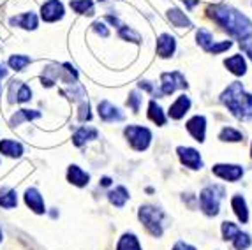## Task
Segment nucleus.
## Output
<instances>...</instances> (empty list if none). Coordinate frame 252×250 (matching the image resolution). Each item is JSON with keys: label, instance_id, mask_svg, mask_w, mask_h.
<instances>
[{"label": "nucleus", "instance_id": "30", "mask_svg": "<svg viewBox=\"0 0 252 250\" xmlns=\"http://www.w3.org/2000/svg\"><path fill=\"white\" fill-rule=\"evenodd\" d=\"M196 39H198V44L203 48V50H208V48L214 44V35H212L208 30L199 29L198 33H196Z\"/></svg>", "mask_w": 252, "mask_h": 250}, {"label": "nucleus", "instance_id": "19", "mask_svg": "<svg viewBox=\"0 0 252 250\" xmlns=\"http://www.w3.org/2000/svg\"><path fill=\"white\" fill-rule=\"evenodd\" d=\"M18 204V194L14 188H0V206L5 210H13L16 208Z\"/></svg>", "mask_w": 252, "mask_h": 250}, {"label": "nucleus", "instance_id": "21", "mask_svg": "<svg viewBox=\"0 0 252 250\" xmlns=\"http://www.w3.org/2000/svg\"><path fill=\"white\" fill-rule=\"evenodd\" d=\"M35 118H41V113L35 111V109H20V111H16L13 117H11V122H9V124L20 125V124H23V122L35 120Z\"/></svg>", "mask_w": 252, "mask_h": 250}, {"label": "nucleus", "instance_id": "10", "mask_svg": "<svg viewBox=\"0 0 252 250\" xmlns=\"http://www.w3.org/2000/svg\"><path fill=\"white\" fill-rule=\"evenodd\" d=\"M187 130H189L190 136H192L196 141L203 143L205 141V134H206V118L201 117V115L192 117L187 122Z\"/></svg>", "mask_w": 252, "mask_h": 250}, {"label": "nucleus", "instance_id": "44", "mask_svg": "<svg viewBox=\"0 0 252 250\" xmlns=\"http://www.w3.org/2000/svg\"><path fill=\"white\" fill-rule=\"evenodd\" d=\"M184 2H185V5H187V9H194L199 0H184Z\"/></svg>", "mask_w": 252, "mask_h": 250}, {"label": "nucleus", "instance_id": "38", "mask_svg": "<svg viewBox=\"0 0 252 250\" xmlns=\"http://www.w3.org/2000/svg\"><path fill=\"white\" fill-rule=\"evenodd\" d=\"M20 83L21 81H11V87H9V102H16V92Z\"/></svg>", "mask_w": 252, "mask_h": 250}, {"label": "nucleus", "instance_id": "28", "mask_svg": "<svg viewBox=\"0 0 252 250\" xmlns=\"http://www.w3.org/2000/svg\"><path fill=\"white\" fill-rule=\"evenodd\" d=\"M9 67L13 69V71H23L29 63H32V59L27 57V55H13L11 59H9Z\"/></svg>", "mask_w": 252, "mask_h": 250}, {"label": "nucleus", "instance_id": "41", "mask_svg": "<svg viewBox=\"0 0 252 250\" xmlns=\"http://www.w3.org/2000/svg\"><path fill=\"white\" fill-rule=\"evenodd\" d=\"M173 250H196L192 245H189V243H185V242H178L177 245L173 247Z\"/></svg>", "mask_w": 252, "mask_h": 250}, {"label": "nucleus", "instance_id": "40", "mask_svg": "<svg viewBox=\"0 0 252 250\" xmlns=\"http://www.w3.org/2000/svg\"><path fill=\"white\" fill-rule=\"evenodd\" d=\"M240 46H242V50L245 51V53L249 55L252 59V41H247V39H244V41L240 42Z\"/></svg>", "mask_w": 252, "mask_h": 250}, {"label": "nucleus", "instance_id": "49", "mask_svg": "<svg viewBox=\"0 0 252 250\" xmlns=\"http://www.w3.org/2000/svg\"><path fill=\"white\" fill-rule=\"evenodd\" d=\"M251 152H252V150H251Z\"/></svg>", "mask_w": 252, "mask_h": 250}, {"label": "nucleus", "instance_id": "27", "mask_svg": "<svg viewBox=\"0 0 252 250\" xmlns=\"http://www.w3.org/2000/svg\"><path fill=\"white\" fill-rule=\"evenodd\" d=\"M117 250H141L138 238L134 234H124L117 245Z\"/></svg>", "mask_w": 252, "mask_h": 250}, {"label": "nucleus", "instance_id": "42", "mask_svg": "<svg viewBox=\"0 0 252 250\" xmlns=\"http://www.w3.org/2000/svg\"><path fill=\"white\" fill-rule=\"evenodd\" d=\"M106 21H109L111 25H117L118 29L122 27V23H120V20H118V18H115V16H106Z\"/></svg>", "mask_w": 252, "mask_h": 250}, {"label": "nucleus", "instance_id": "16", "mask_svg": "<svg viewBox=\"0 0 252 250\" xmlns=\"http://www.w3.org/2000/svg\"><path fill=\"white\" fill-rule=\"evenodd\" d=\"M0 154L5 157L18 158L23 155V146H21V143L13 141V139H2L0 141Z\"/></svg>", "mask_w": 252, "mask_h": 250}, {"label": "nucleus", "instance_id": "2", "mask_svg": "<svg viewBox=\"0 0 252 250\" xmlns=\"http://www.w3.org/2000/svg\"><path fill=\"white\" fill-rule=\"evenodd\" d=\"M220 100L229 108V111L236 118L245 120V118L252 117V95L244 92V85L238 83V81L231 83L227 87V90H224Z\"/></svg>", "mask_w": 252, "mask_h": 250}, {"label": "nucleus", "instance_id": "24", "mask_svg": "<svg viewBox=\"0 0 252 250\" xmlns=\"http://www.w3.org/2000/svg\"><path fill=\"white\" fill-rule=\"evenodd\" d=\"M71 7L74 13L87 14V16H94V13H95L92 0H71Z\"/></svg>", "mask_w": 252, "mask_h": 250}, {"label": "nucleus", "instance_id": "39", "mask_svg": "<svg viewBox=\"0 0 252 250\" xmlns=\"http://www.w3.org/2000/svg\"><path fill=\"white\" fill-rule=\"evenodd\" d=\"M94 30H95L97 33H101L102 37H108L109 35V30L106 29V25L102 21H95V23H94Z\"/></svg>", "mask_w": 252, "mask_h": 250}, {"label": "nucleus", "instance_id": "26", "mask_svg": "<svg viewBox=\"0 0 252 250\" xmlns=\"http://www.w3.org/2000/svg\"><path fill=\"white\" fill-rule=\"evenodd\" d=\"M148 118H150L152 122H156L157 125L166 124V117H164L162 108L157 104L156 100H150V104H148Z\"/></svg>", "mask_w": 252, "mask_h": 250}, {"label": "nucleus", "instance_id": "47", "mask_svg": "<svg viewBox=\"0 0 252 250\" xmlns=\"http://www.w3.org/2000/svg\"><path fill=\"white\" fill-rule=\"evenodd\" d=\"M2 240H4V234H2V229H0V243H2Z\"/></svg>", "mask_w": 252, "mask_h": 250}, {"label": "nucleus", "instance_id": "43", "mask_svg": "<svg viewBox=\"0 0 252 250\" xmlns=\"http://www.w3.org/2000/svg\"><path fill=\"white\" fill-rule=\"evenodd\" d=\"M139 88H143V90H147V92H154V87H152L148 81H141V83H139Z\"/></svg>", "mask_w": 252, "mask_h": 250}, {"label": "nucleus", "instance_id": "31", "mask_svg": "<svg viewBox=\"0 0 252 250\" xmlns=\"http://www.w3.org/2000/svg\"><path fill=\"white\" fill-rule=\"evenodd\" d=\"M251 243H252V240H251V236H249L247 233H240V231H238V234L233 238V245H235L236 250L249 249V247H251Z\"/></svg>", "mask_w": 252, "mask_h": 250}, {"label": "nucleus", "instance_id": "23", "mask_svg": "<svg viewBox=\"0 0 252 250\" xmlns=\"http://www.w3.org/2000/svg\"><path fill=\"white\" fill-rule=\"evenodd\" d=\"M168 18H169V21H171L173 25L178 27V29H184V27H185V29H189V27H192V23H190L189 18L185 16L180 9H177V7L169 9V11H168Z\"/></svg>", "mask_w": 252, "mask_h": 250}, {"label": "nucleus", "instance_id": "33", "mask_svg": "<svg viewBox=\"0 0 252 250\" xmlns=\"http://www.w3.org/2000/svg\"><path fill=\"white\" fill-rule=\"evenodd\" d=\"M30 99H32V90H30V87L25 83H20L18 92H16V102H27V100H30Z\"/></svg>", "mask_w": 252, "mask_h": 250}, {"label": "nucleus", "instance_id": "25", "mask_svg": "<svg viewBox=\"0 0 252 250\" xmlns=\"http://www.w3.org/2000/svg\"><path fill=\"white\" fill-rule=\"evenodd\" d=\"M109 201H111V204H115V206H118V208H122L124 204H126V201L129 199V192H127L126 187H117L115 190H111L108 194Z\"/></svg>", "mask_w": 252, "mask_h": 250}, {"label": "nucleus", "instance_id": "12", "mask_svg": "<svg viewBox=\"0 0 252 250\" xmlns=\"http://www.w3.org/2000/svg\"><path fill=\"white\" fill-rule=\"evenodd\" d=\"M25 203L30 210L37 215H42V213L46 212V206H44V199H42L41 192L37 188H29L25 192Z\"/></svg>", "mask_w": 252, "mask_h": 250}, {"label": "nucleus", "instance_id": "7", "mask_svg": "<svg viewBox=\"0 0 252 250\" xmlns=\"http://www.w3.org/2000/svg\"><path fill=\"white\" fill-rule=\"evenodd\" d=\"M63 13H65V9H63V4L60 0H48L41 7V18L48 23L62 20Z\"/></svg>", "mask_w": 252, "mask_h": 250}, {"label": "nucleus", "instance_id": "36", "mask_svg": "<svg viewBox=\"0 0 252 250\" xmlns=\"http://www.w3.org/2000/svg\"><path fill=\"white\" fill-rule=\"evenodd\" d=\"M139 102H141V97H139L138 92H130L129 99H127V104L132 108V111L138 113L139 111Z\"/></svg>", "mask_w": 252, "mask_h": 250}, {"label": "nucleus", "instance_id": "13", "mask_svg": "<svg viewBox=\"0 0 252 250\" xmlns=\"http://www.w3.org/2000/svg\"><path fill=\"white\" fill-rule=\"evenodd\" d=\"M175 48H177V42L175 37L169 35V33H162L159 39H157V55L162 57V59H168L175 53Z\"/></svg>", "mask_w": 252, "mask_h": 250}, {"label": "nucleus", "instance_id": "18", "mask_svg": "<svg viewBox=\"0 0 252 250\" xmlns=\"http://www.w3.org/2000/svg\"><path fill=\"white\" fill-rule=\"evenodd\" d=\"M231 206H233V212H235V215L238 217V220L242 222V224H245V222L249 220V210H247V203H245V199L242 196H233L231 199Z\"/></svg>", "mask_w": 252, "mask_h": 250}, {"label": "nucleus", "instance_id": "14", "mask_svg": "<svg viewBox=\"0 0 252 250\" xmlns=\"http://www.w3.org/2000/svg\"><path fill=\"white\" fill-rule=\"evenodd\" d=\"M9 23L11 25H16V27H21V29H25V30H35L37 29V16H35L34 13H23L20 14V16H14L9 20Z\"/></svg>", "mask_w": 252, "mask_h": 250}, {"label": "nucleus", "instance_id": "17", "mask_svg": "<svg viewBox=\"0 0 252 250\" xmlns=\"http://www.w3.org/2000/svg\"><path fill=\"white\" fill-rule=\"evenodd\" d=\"M67 180L72 185H76V187H85V185L89 184L90 176H89V173H85L80 166H71L67 171Z\"/></svg>", "mask_w": 252, "mask_h": 250}, {"label": "nucleus", "instance_id": "29", "mask_svg": "<svg viewBox=\"0 0 252 250\" xmlns=\"http://www.w3.org/2000/svg\"><path fill=\"white\" fill-rule=\"evenodd\" d=\"M219 138L222 139V141H242L244 139V136H242V132H238L236 129H231V127H224L222 130H220V134H219Z\"/></svg>", "mask_w": 252, "mask_h": 250}, {"label": "nucleus", "instance_id": "8", "mask_svg": "<svg viewBox=\"0 0 252 250\" xmlns=\"http://www.w3.org/2000/svg\"><path fill=\"white\" fill-rule=\"evenodd\" d=\"M177 152H178V157H180L182 164H185L187 167H190V169H201L203 167L201 155H199L198 150L189 148V146H178Z\"/></svg>", "mask_w": 252, "mask_h": 250}, {"label": "nucleus", "instance_id": "46", "mask_svg": "<svg viewBox=\"0 0 252 250\" xmlns=\"http://www.w3.org/2000/svg\"><path fill=\"white\" fill-rule=\"evenodd\" d=\"M101 185H102V187H108V185H111V180H109L108 176H106V178L101 180Z\"/></svg>", "mask_w": 252, "mask_h": 250}, {"label": "nucleus", "instance_id": "5", "mask_svg": "<svg viewBox=\"0 0 252 250\" xmlns=\"http://www.w3.org/2000/svg\"><path fill=\"white\" fill-rule=\"evenodd\" d=\"M124 134H126V138L129 139L130 146L138 152L147 150L148 145H150L152 132L147 127H141V125H129V127H126Z\"/></svg>", "mask_w": 252, "mask_h": 250}, {"label": "nucleus", "instance_id": "32", "mask_svg": "<svg viewBox=\"0 0 252 250\" xmlns=\"http://www.w3.org/2000/svg\"><path fill=\"white\" fill-rule=\"evenodd\" d=\"M118 33H120V37L126 39V41H132V42H141V37H139V33L134 32L132 29H129V27L122 25L120 29H118Z\"/></svg>", "mask_w": 252, "mask_h": 250}, {"label": "nucleus", "instance_id": "22", "mask_svg": "<svg viewBox=\"0 0 252 250\" xmlns=\"http://www.w3.org/2000/svg\"><path fill=\"white\" fill-rule=\"evenodd\" d=\"M97 138V130L92 129V127H81V129L76 130V134L72 136V143H74L76 146H81L85 145L87 141H90V139H95Z\"/></svg>", "mask_w": 252, "mask_h": 250}, {"label": "nucleus", "instance_id": "48", "mask_svg": "<svg viewBox=\"0 0 252 250\" xmlns=\"http://www.w3.org/2000/svg\"><path fill=\"white\" fill-rule=\"evenodd\" d=\"M99 2H104V0H99Z\"/></svg>", "mask_w": 252, "mask_h": 250}, {"label": "nucleus", "instance_id": "11", "mask_svg": "<svg viewBox=\"0 0 252 250\" xmlns=\"http://www.w3.org/2000/svg\"><path fill=\"white\" fill-rule=\"evenodd\" d=\"M99 117H101V120L104 122H122L124 118V113L120 111L118 108H115L111 102H108V100H102V102H99Z\"/></svg>", "mask_w": 252, "mask_h": 250}, {"label": "nucleus", "instance_id": "15", "mask_svg": "<svg viewBox=\"0 0 252 250\" xmlns=\"http://www.w3.org/2000/svg\"><path fill=\"white\" fill-rule=\"evenodd\" d=\"M189 108H190V99L187 95H180L171 104V108H169V117H171L173 120H180Z\"/></svg>", "mask_w": 252, "mask_h": 250}, {"label": "nucleus", "instance_id": "20", "mask_svg": "<svg viewBox=\"0 0 252 250\" xmlns=\"http://www.w3.org/2000/svg\"><path fill=\"white\" fill-rule=\"evenodd\" d=\"M224 65H226L235 76H244L245 71H247V63H245L242 55H235L231 59H227L226 62H224Z\"/></svg>", "mask_w": 252, "mask_h": 250}, {"label": "nucleus", "instance_id": "37", "mask_svg": "<svg viewBox=\"0 0 252 250\" xmlns=\"http://www.w3.org/2000/svg\"><path fill=\"white\" fill-rule=\"evenodd\" d=\"M80 122H87L92 118V113H90V104L89 102H83V104L80 106Z\"/></svg>", "mask_w": 252, "mask_h": 250}, {"label": "nucleus", "instance_id": "1", "mask_svg": "<svg viewBox=\"0 0 252 250\" xmlns=\"http://www.w3.org/2000/svg\"><path fill=\"white\" fill-rule=\"evenodd\" d=\"M206 13L227 33H231L242 41L252 33V21L245 14L238 13L236 9L229 7V5H210L206 9Z\"/></svg>", "mask_w": 252, "mask_h": 250}, {"label": "nucleus", "instance_id": "9", "mask_svg": "<svg viewBox=\"0 0 252 250\" xmlns=\"http://www.w3.org/2000/svg\"><path fill=\"white\" fill-rule=\"evenodd\" d=\"M214 175H217L222 180H227V182H236V180L242 178L244 169H242V166H235V164H215Z\"/></svg>", "mask_w": 252, "mask_h": 250}, {"label": "nucleus", "instance_id": "34", "mask_svg": "<svg viewBox=\"0 0 252 250\" xmlns=\"http://www.w3.org/2000/svg\"><path fill=\"white\" fill-rule=\"evenodd\" d=\"M238 234V227L233 222H222V238L224 240H233Z\"/></svg>", "mask_w": 252, "mask_h": 250}, {"label": "nucleus", "instance_id": "35", "mask_svg": "<svg viewBox=\"0 0 252 250\" xmlns=\"http://www.w3.org/2000/svg\"><path fill=\"white\" fill-rule=\"evenodd\" d=\"M233 46V42L231 41H222V42H217V44H212L210 48H208V53H214V55H217V53H222V51H226V50H229V48Z\"/></svg>", "mask_w": 252, "mask_h": 250}, {"label": "nucleus", "instance_id": "3", "mask_svg": "<svg viewBox=\"0 0 252 250\" xmlns=\"http://www.w3.org/2000/svg\"><path fill=\"white\" fill-rule=\"evenodd\" d=\"M139 220L143 222L145 227L152 236H160L162 234V212L154 206H141L139 208Z\"/></svg>", "mask_w": 252, "mask_h": 250}, {"label": "nucleus", "instance_id": "6", "mask_svg": "<svg viewBox=\"0 0 252 250\" xmlns=\"http://www.w3.org/2000/svg\"><path fill=\"white\" fill-rule=\"evenodd\" d=\"M177 88H187V81L180 72H164L160 76V94L162 95H171Z\"/></svg>", "mask_w": 252, "mask_h": 250}, {"label": "nucleus", "instance_id": "4", "mask_svg": "<svg viewBox=\"0 0 252 250\" xmlns=\"http://www.w3.org/2000/svg\"><path fill=\"white\" fill-rule=\"evenodd\" d=\"M222 194L224 190L220 187H206L201 190V194H199V204H201V210L208 217H215L219 213Z\"/></svg>", "mask_w": 252, "mask_h": 250}, {"label": "nucleus", "instance_id": "45", "mask_svg": "<svg viewBox=\"0 0 252 250\" xmlns=\"http://www.w3.org/2000/svg\"><path fill=\"white\" fill-rule=\"evenodd\" d=\"M7 69H5V65H4V63H0V79H2V78H5V76H7Z\"/></svg>", "mask_w": 252, "mask_h": 250}]
</instances>
